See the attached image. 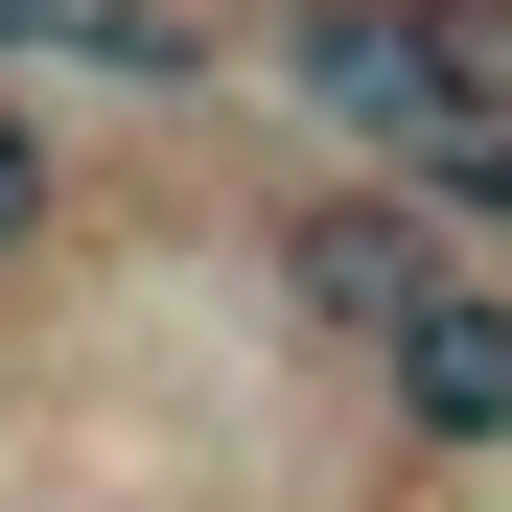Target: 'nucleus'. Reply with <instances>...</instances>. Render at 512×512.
I'll use <instances>...</instances> for the list:
<instances>
[{
    "mask_svg": "<svg viewBox=\"0 0 512 512\" xmlns=\"http://www.w3.org/2000/svg\"><path fill=\"white\" fill-rule=\"evenodd\" d=\"M443 256H466V233L419 210V187H303V210H280V303H303V326H350V350H373V326H396L419 280H443Z\"/></svg>",
    "mask_w": 512,
    "mask_h": 512,
    "instance_id": "1",
    "label": "nucleus"
},
{
    "mask_svg": "<svg viewBox=\"0 0 512 512\" xmlns=\"http://www.w3.org/2000/svg\"><path fill=\"white\" fill-rule=\"evenodd\" d=\"M373 373H396V443H512V280H419L396 326H373Z\"/></svg>",
    "mask_w": 512,
    "mask_h": 512,
    "instance_id": "2",
    "label": "nucleus"
},
{
    "mask_svg": "<svg viewBox=\"0 0 512 512\" xmlns=\"http://www.w3.org/2000/svg\"><path fill=\"white\" fill-rule=\"evenodd\" d=\"M396 140H443V117H512V0H396Z\"/></svg>",
    "mask_w": 512,
    "mask_h": 512,
    "instance_id": "3",
    "label": "nucleus"
},
{
    "mask_svg": "<svg viewBox=\"0 0 512 512\" xmlns=\"http://www.w3.org/2000/svg\"><path fill=\"white\" fill-rule=\"evenodd\" d=\"M280 70H303L326 117H373V140L419 117V94H396V0H303V24H280Z\"/></svg>",
    "mask_w": 512,
    "mask_h": 512,
    "instance_id": "4",
    "label": "nucleus"
},
{
    "mask_svg": "<svg viewBox=\"0 0 512 512\" xmlns=\"http://www.w3.org/2000/svg\"><path fill=\"white\" fill-rule=\"evenodd\" d=\"M47 233H70V140L24 117V70H0V256H47Z\"/></svg>",
    "mask_w": 512,
    "mask_h": 512,
    "instance_id": "5",
    "label": "nucleus"
},
{
    "mask_svg": "<svg viewBox=\"0 0 512 512\" xmlns=\"http://www.w3.org/2000/svg\"><path fill=\"white\" fill-rule=\"evenodd\" d=\"M0 70H24V0H0Z\"/></svg>",
    "mask_w": 512,
    "mask_h": 512,
    "instance_id": "6",
    "label": "nucleus"
}]
</instances>
